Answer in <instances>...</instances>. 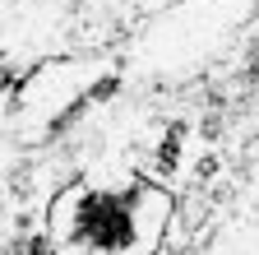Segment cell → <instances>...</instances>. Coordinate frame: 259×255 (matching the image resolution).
Listing matches in <instances>:
<instances>
[{
  "label": "cell",
  "mask_w": 259,
  "mask_h": 255,
  "mask_svg": "<svg viewBox=\"0 0 259 255\" xmlns=\"http://www.w3.org/2000/svg\"><path fill=\"white\" fill-rule=\"evenodd\" d=\"M171 218V200L157 186H70L51 204L56 255H153Z\"/></svg>",
  "instance_id": "6da1fadb"
}]
</instances>
